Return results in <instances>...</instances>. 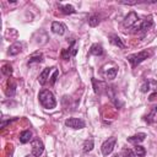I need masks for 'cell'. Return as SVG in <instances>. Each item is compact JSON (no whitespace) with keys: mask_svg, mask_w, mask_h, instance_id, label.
<instances>
[{"mask_svg":"<svg viewBox=\"0 0 157 157\" xmlns=\"http://www.w3.org/2000/svg\"><path fill=\"white\" fill-rule=\"evenodd\" d=\"M38 98H39L40 104L45 109H53V108L56 107V99L49 90H42L38 94Z\"/></svg>","mask_w":157,"mask_h":157,"instance_id":"1","label":"cell"},{"mask_svg":"<svg viewBox=\"0 0 157 157\" xmlns=\"http://www.w3.org/2000/svg\"><path fill=\"white\" fill-rule=\"evenodd\" d=\"M151 55H152V52H151V50H141V52H139V53L128 55L126 59L129 60V63L131 64V66L135 67V66H137L139 64H141L145 59L150 58Z\"/></svg>","mask_w":157,"mask_h":157,"instance_id":"2","label":"cell"},{"mask_svg":"<svg viewBox=\"0 0 157 157\" xmlns=\"http://www.w3.org/2000/svg\"><path fill=\"white\" fill-rule=\"evenodd\" d=\"M152 26H153V21H152V17L151 16H148V17H146L145 20H142V21H139L131 29H134V32H140V31H142V32H147L148 29H151L152 28Z\"/></svg>","mask_w":157,"mask_h":157,"instance_id":"3","label":"cell"},{"mask_svg":"<svg viewBox=\"0 0 157 157\" xmlns=\"http://www.w3.org/2000/svg\"><path fill=\"white\" fill-rule=\"evenodd\" d=\"M115 144H117V139H115L114 136H112V137H109L108 140H105V141L102 144V147H101L102 153H103L104 156L110 155V153L113 152L114 147H115Z\"/></svg>","mask_w":157,"mask_h":157,"instance_id":"4","label":"cell"},{"mask_svg":"<svg viewBox=\"0 0 157 157\" xmlns=\"http://www.w3.org/2000/svg\"><path fill=\"white\" fill-rule=\"evenodd\" d=\"M137 22H139V16H137V13H136L135 11H130V12L125 16V18H124V21H123V26H124L125 28H132Z\"/></svg>","mask_w":157,"mask_h":157,"instance_id":"5","label":"cell"},{"mask_svg":"<svg viewBox=\"0 0 157 157\" xmlns=\"http://www.w3.org/2000/svg\"><path fill=\"white\" fill-rule=\"evenodd\" d=\"M31 146H32V155L34 157H39L43 153V151H44V145H43V142L39 139H34L32 141Z\"/></svg>","mask_w":157,"mask_h":157,"instance_id":"6","label":"cell"},{"mask_svg":"<svg viewBox=\"0 0 157 157\" xmlns=\"http://www.w3.org/2000/svg\"><path fill=\"white\" fill-rule=\"evenodd\" d=\"M65 125L71 128V129H82L85 128V121L82 119H78V118H69L65 120Z\"/></svg>","mask_w":157,"mask_h":157,"instance_id":"7","label":"cell"},{"mask_svg":"<svg viewBox=\"0 0 157 157\" xmlns=\"http://www.w3.org/2000/svg\"><path fill=\"white\" fill-rule=\"evenodd\" d=\"M76 52H77V49H76V42L72 40L71 45H70L67 49H64V50L61 52V58L67 60V59H70L71 56H75V55H76Z\"/></svg>","mask_w":157,"mask_h":157,"instance_id":"8","label":"cell"},{"mask_svg":"<svg viewBox=\"0 0 157 157\" xmlns=\"http://www.w3.org/2000/svg\"><path fill=\"white\" fill-rule=\"evenodd\" d=\"M54 70V67H45L38 76V82L40 85H45L48 81H49V77H50V72Z\"/></svg>","mask_w":157,"mask_h":157,"instance_id":"9","label":"cell"},{"mask_svg":"<svg viewBox=\"0 0 157 157\" xmlns=\"http://www.w3.org/2000/svg\"><path fill=\"white\" fill-rule=\"evenodd\" d=\"M66 31V27L64 23L61 22H58V21H54L52 23V32L55 33V34H59V36H63Z\"/></svg>","mask_w":157,"mask_h":157,"instance_id":"10","label":"cell"},{"mask_svg":"<svg viewBox=\"0 0 157 157\" xmlns=\"http://www.w3.org/2000/svg\"><path fill=\"white\" fill-rule=\"evenodd\" d=\"M156 88H157V82L153 81V80H147V81H145V82L141 85L140 91L144 92V93H146V92H148V91H151V90H156Z\"/></svg>","mask_w":157,"mask_h":157,"instance_id":"11","label":"cell"},{"mask_svg":"<svg viewBox=\"0 0 157 157\" xmlns=\"http://www.w3.org/2000/svg\"><path fill=\"white\" fill-rule=\"evenodd\" d=\"M92 82H93V87H94V92L96 93H98V94H102L103 92H107L108 93V90H109V87L105 85V83H103V82H97L94 78L92 80Z\"/></svg>","mask_w":157,"mask_h":157,"instance_id":"12","label":"cell"},{"mask_svg":"<svg viewBox=\"0 0 157 157\" xmlns=\"http://www.w3.org/2000/svg\"><path fill=\"white\" fill-rule=\"evenodd\" d=\"M42 61H43V54H42L40 52H36V53H33V54L29 56V60H28L27 65L31 66V65H33L34 63H36V64H39V63H42Z\"/></svg>","mask_w":157,"mask_h":157,"instance_id":"13","label":"cell"},{"mask_svg":"<svg viewBox=\"0 0 157 157\" xmlns=\"http://www.w3.org/2000/svg\"><path fill=\"white\" fill-rule=\"evenodd\" d=\"M145 120H146L148 124L157 123V105H153V107L151 108V112L148 113V115L145 117Z\"/></svg>","mask_w":157,"mask_h":157,"instance_id":"14","label":"cell"},{"mask_svg":"<svg viewBox=\"0 0 157 157\" xmlns=\"http://www.w3.org/2000/svg\"><path fill=\"white\" fill-rule=\"evenodd\" d=\"M145 137H146V134L139 132V134H136V135H132V136L128 137V141L131 142V144H134V145H139L140 142H142V141L145 140Z\"/></svg>","mask_w":157,"mask_h":157,"instance_id":"15","label":"cell"},{"mask_svg":"<svg viewBox=\"0 0 157 157\" xmlns=\"http://www.w3.org/2000/svg\"><path fill=\"white\" fill-rule=\"evenodd\" d=\"M21 50H22V44L17 42V43H13L12 45H10V48L7 50V54L9 55H17V54L21 53Z\"/></svg>","mask_w":157,"mask_h":157,"instance_id":"16","label":"cell"},{"mask_svg":"<svg viewBox=\"0 0 157 157\" xmlns=\"http://www.w3.org/2000/svg\"><path fill=\"white\" fill-rule=\"evenodd\" d=\"M90 54L96 55V56L102 55V54H103V47H102L101 44H98V43L92 44V45H91V48H90Z\"/></svg>","mask_w":157,"mask_h":157,"instance_id":"17","label":"cell"},{"mask_svg":"<svg viewBox=\"0 0 157 157\" xmlns=\"http://www.w3.org/2000/svg\"><path fill=\"white\" fill-rule=\"evenodd\" d=\"M31 139H32V131L31 130H23L20 134V142L21 144H27L31 141Z\"/></svg>","mask_w":157,"mask_h":157,"instance_id":"18","label":"cell"},{"mask_svg":"<svg viewBox=\"0 0 157 157\" xmlns=\"http://www.w3.org/2000/svg\"><path fill=\"white\" fill-rule=\"evenodd\" d=\"M58 7H59V10L63 12V13H65V15H70V13H74L76 10H75V7L72 6V5H61V4H59L58 5Z\"/></svg>","mask_w":157,"mask_h":157,"instance_id":"19","label":"cell"},{"mask_svg":"<svg viewBox=\"0 0 157 157\" xmlns=\"http://www.w3.org/2000/svg\"><path fill=\"white\" fill-rule=\"evenodd\" d=\"M109 38H110V43H112V44H114V45H117V47H119V48H124V43L121 42V39H120L118 36L110 34Z\"/></svg>","mask_w":157,"mask_h":157,"instance_id":"20","label":"cell"},{"mask_svg":"<svg viewBox=\"0 0 157 157\" xmlns=\"http://www.w3.org/2000/svg\"><path fill=\"white\" fill-rule=\"evenodd\" d=\"M6 96L7 97H12L13 94H15V92H16V83L15 82H11L10 83V81L7 82V88H6Z\"/></svg>","mask_w":157,"mask_h":157,"instance_id":"21","label":"cell"},{"mask_svg":"<svg viewBox=\"0 0 157 157\" xmlns=\"http://www.w3.org/2000/svg\"><path fill=\"white\" fill-rule=\"evenodd\" d=\"M117 74H118V69L117 67H110L105 71V78L107 80H114Z\"/></svg>","mask_w":157,"mask_h":157,"instance_id":"22","label":"cell"},{"mask_svg":"<svg viewBox=\"0 0 157 157\" xmlns=\"http://www.w3.org/2000/svg\"><path fill=\"white\" fill-rule=\"evenodd\" d=\"M134 152H135V155L137 157H144L146 155V150L141 145H135L134 146Z\"/></svg>","mask_w":157,"mask_h":157,"instance_id":"23","label":"cell"},{"mask_svg":"<svg viewBox=\"0 0 157 157\" xmlns=\"http://www.w3.org/2000/svg\"><path fill=\"white\" fill-rule=\"evenodd\" d=\"M98 23H99V17H98V15H91L90 17H88V25L91 26V27H96V26H98Z\"/></svg>","mask_w":157,"mask_h":157,"instance_id":"24","label":"cell"},{"mask_svg":"<svg viewBox=\"0 0 157 157\" xmlns=\"http://www.w3.org/2000/svg\"><path fill=\"white\" fill-rule=\"evenodd\" d=\"M93 145H94L93 140H86V141L83 142V146H82V150H83V152H90V151H92V148H93Z\"/></svg>","mask_w":157,"mask_h":157,"instance_id":"25","label":"cell"},{"mask_svg":"<svg viewBox=\"0 0 157 157\" xmlns=\"http://www.w3.org/2000/svg\"><path fill=\"white\" fill-rule=\"evenodd\" d=\"M1 71H2V74L5 76H11L12 75V66L10 64H5L2 66V69H1Z\"/></svg>","mask_w":157,"mask_h":157,"instance_id":"26","label":"cell"},{"mask_svg":"<svg viewBox=\"0 0 157 157\" xmlns=\"http://www.w3.org/2000/svg\"><path fill=\"white\" fill-rule=\"evenodd\" d=\"M59 76V70L56 69V67H54V70H53V75L49 77V83L50 85H54L55 83V81H56V77Z\"/></svg>","mask_w":157,"mask_h":157,"instance_id":"27","label":"cell"},{"mask_svg":"<svg viewBox=\"0 0 157 157\" xmlns=\"http://www.w3.org/2000/svg\"><path fill=\"white\" fill-rule=\"evenodd\" d=\"M124 155H125V157H136V155L132 150H124Z\"/></svg>","mask_w":157,"mask_h":157,"instance_id":"28","label":"cell"},{"mask_svg":"<svg viewBox=\"0 0 157 157\" xmlns=\"http://www.w3.org/2000/svg\"><path fill=\"white\" fill-rule=\"evenodd\" d=\"M120 4H123V5H136L137 4V1H120Z\"/></svg>","mask_w":157,"mask_h":157,"instance_id":"29","label":"cell"},{"mask_svg":"<svg viewBox=\"0 0 157 157\" xmlns=\"http://www.w3.org/2000/svg\"><path fill=\"white\" fill-rule=\"evenodd\" d=\"M26 157H34L33 155H28V156H26Z\"/></svg>","mask_w":157,"mask_h":157,"instance_id":"30","label":"cell"},{"mask_svg":"<svg viewBox=\"0 0 157 157\" xmlns=\"http://www.w3.org/2000/svg\"><path fill=\"white\" fill-rule=\"evenodd\" d=\"M113 157H119V156H118V155H114V156H113Z\"/></svg>","mask_w":157,"mask_h":157,"instance_id":"31","label":"cell"}]
</instances>
